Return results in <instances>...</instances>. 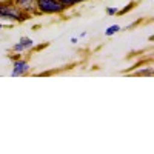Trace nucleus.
<instances>
[{
  "label": "nucleus",
  "mask_w": 154,
  "mask_h": 154,
  "mask_svg": "<svg viewBox=\"0 0 154 154\" xmlns=\"http://www.w3.org/2000/svg\"><path fill=\"white\" fill-rule=\"evenodd\" d=\"M29 16L23 12L12 0L8 2H0V20H8V22H25L28 20Z\"/></svg>",
  "instance_id": "nucleus-1"
},
{
  "label": "nucleus",
  "mask_w": 154,
  "mask_h": 154,
  "mask_svg": "<svg viewBox=\"0 0 154 154\" xmlns=\"http://www.w3.org/2000/svg\"><path fill=\"white\" fill-rule=\"evenodd\" d=\"M59 3L65 8V9H68V8H72V6H75V5H79L77 3V0H59Z\"/></svg>",
  "instance_id": "nucleus-7"
},
{
  "label": "nucleus",
  "mask_w": 154,
  "mask_h": 154,
  "mask_svg": "<svg viewBox=\"0 0 154 154\" xmlns=\"http://www.w3.org/2000/svg\"><path fill=\"white\" fill-rule=\"evenodd\" d=\"M34 46V42H32V38L29 37H22L20 40L12 46V51L14 53H23V51H26V49H31Z\"/></svg>",
  "instance_id": "nucleus-5"
},
{
  "label": "nucleus",
  "mask_w": 154,
  "mask_h": 154,
  "mask_svg": "<svg viewBox=\"0 0 154 154\" xmlns=\"http://www.w3.org/2000/svg\"><path fill=\"white\" fill-rule=\"evenodd\" d=\"M71 43H77V37H72L71 38Z\"/></svg>",
  "instance_id": "nucleus-10"
},
{
  "label": "nucleus",
  "mask_w": 154,
  "mask_h": 154,
  "mask_svg": "<svg viewBox=\"0 0 154 154\" xmlns=\"http://www.w3.org/2000/svg\"><path fill=\"white\" fill-rule=\"evenodd\" d=\"M119 12V8L116 6V8H106V14L108 16H114V14H117Z\"/></svg>",
  "instance_id": "nucleus-9"
},
{
  "label": "nucleus",
  "mask_w": 154,
  "mask_h": 154,
  "mask_svg": "<svg viewBox=\"0 0 154 154\" xmlns=\"http://www.w3.org/2000/svg\"><path fill=\"white\" fill-rule=\"evenodd\" d=\"M31 69L29 66V62L25 60V59H17L14 63H12V71H11V75L12 77H22L25 74H28Z\"/></svg>",
  "instance_id": "nucleus-3"
},
{
  "label": "nucleus",
  "mask_w": 154,
  "mask_h": 154,
  "mask_svg": "<svg viewBox=\"0 0 154 154\" xmlns=\"http://www.w3.org/2000/svg\"><path fill=\"white\" fill-rule=\"evenodd\" d=\"M120 31V26H119V25H111V26H108L106 29H105V35H114L116 32H119Z\"/></svg>",
  "instance_id": "nucleus-6"
},
{
  "label": "nucleus",
  "mask_w": 154,
  "mask_h": 154,
  "mask_svg": "<svg viewBox=\"0 0 154 154\" xmlns=\"http://www.w3.org/2000/svg\"><path fill=\"white\" fill-rule=\"evenodd\" d=\"M136 5V2H131V3H128L123 9H119V12H117V14H125V12H128V11H130V9H133V6Z\"/></svg>",
  "instance_id": "nucleus-8"
},
{
  "label": "nucleus",
  "mask_w": 154,
  "mask_h": 154,
  "mask_svg": "<svg viewBox=\"0 0 154 154\" xmlns=\"http://www.w3.org/2000/svg\"><path fill=\"white\" fill-rule=\"evenodd\" d=\"M2 26H3V25H2V23H0V29H2Z\"/></svg>",
  "instance_id": "nucleus-11"
},
{
  "label": "nucleus",
  "mask_w": 154,
  "mask_h": 154,
  "mask_svg": "<svg viewBox=\"0 0 154 154\" xmlns=\"http://www.w3.org/2000/svg\"><path fill=\"white\" fill-rule=\"evenodd\" d=\"M38 14H60L65 11L59 0H35Z\"/></svg>",
  "instance_id": "nucleus-2"
},
{
  "label": "nucleus",
  "mask_w": 154,
  "mask_h": 154,
  "mask_svg": "<svg viewBox=\"0 0 154 154\" xmlns=\"http://www.w3.org/2000/svg\"><path fill=\"white\" fill-rule=\"evenodd\" d=\"M12 2H14L23 12H26L29 17H31V16H38L35 0H12Z\"/></svg>",
  "instance_id": "nucleus-4"
}]
</instances>
